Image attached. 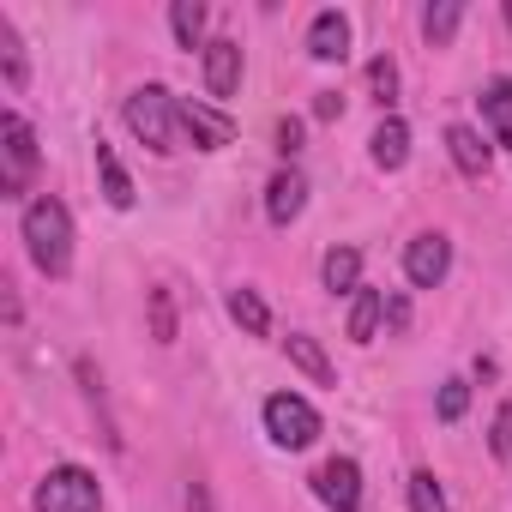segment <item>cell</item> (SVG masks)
<instances>
[{
  "label": "cell",
  "instance_id": "6da1fadb",
  "mask_svg": "<svg viewBox=\"0 0 512 512\" xmlns=\"http://www.w3.org/2000/svg\"><path fill=\"white\" fill-rule=\"evenodd\" d=\"M25 247H31L37 272H49V278L73 272V217H67L61 199H31L25 205Z\"/></svg>",
  "mask_w": 512,
  "mask_h": 512
},
{
  "label": "cell",
  "instance_id": "7a4b0ae2",
  "mask_svg": "<svg viewBox=\"0 0 512 512\" xmlns=\"http://www.w3.org/2000/svg\"><path fill=\"white\" fill-rule=\"evenodd\" d=\"M127 127H133V139L145 145V151H157V157H169L175 151V97L163 91V85H139L133 97H127Z\"/></svg>",
  "mask_w": 512,
  "mask_h": 512
},
{
  "label": "cell",
  "instance_id": "3957f363",
  "mask_svg": "<svg viewBox=\"0 0 512 512\" xmlns=\"http://www.w3.org/2000/svg\"><path fill=\"white\" fill-rule=\"evenodd\" d=\"M31 506H37V512H97V506H103V488H97L91 470H79V464H55V470L37 482Z\"/></svg>",
  "mask_w": 512,
  "mask_h": 512
},
{
  "label": "cell",
  "instance_id": "277c9868",
  "mask_svg": "<svg viewBox=\"0 0 512 512\" xmlns=\"http://www.w3.org/2000/svg\"><path fill=\"white\" fill-rule=\"evenodd\" d=\"M0 163H7L0 169V193L19 199L37 175V133H31L25 115H0Z\"/></svg>",
  "mask_w": 512,
  "mask_h": 512
},
{
  "label": "cell",
  "instance_id": "5b68a950",
  "mask_svg": "<svg viewBox=\"0 0 512 512\" xmlns=\"http://www.w3.org/2000/svg\"><path fill=\"white\" fill-rule=\"evenodd\" d=\"M266 434H272L284 452H302V446L320 440V410H314L308 398H296V392H272V398H266Z\"/></svg>",
  "mask_w": 512,
  "mask_h": 512
},
{
  "label": "cell",
  "instance_id": "8992f818",
  "mask_svg": "<svg viewBox=\"0 0 512 512\" xmlns=\"http://www.w3.org/2000/svg\"><path fill=\"white\" fill-rule=\"evenodd\" d=\"M446 272H452V241L446 235H416L410 247H404V278L416 284V290H434V284H446Z\"/></svg>",
  "mask_w": 512,
  "mask_h": 512
},
{
  "label": "cell",
  "instance_id": "52a82bcc",
  "mask_svg": "<svg viewBox=\"0 0 512 512\" xmlns=\"http://www.w3.org/2000/svg\"><path fill=\"white\" fill-rule=\"evenodd\" d=\"M175 121H181V133H187L199 151H223V145L235 139V121H229L223 109H211V103H193V97H175Z\"/></svg>",
  "mask_w": 512,
  "mask_h": 512
},
{
  "label": "cell",
  "instance_id": "ba28073f",
  "mask_svg": "<svg viewBox=\"0 0 512 512\" xmlns=\"http://www.w3.org/2000/svg\"><path fill=\"white\" fill-rule=\"evenodd\" d=\"M314 494L332 506V512H362V464L356 458H326L314 470Z\"/></svg>",
  "mask_w": 512,
  "mask_h": 512
},
{
  "label": "cell",
  "instance_id": "9c48e42d",
  "mask_svg": "<svg viewBox=\"0 0 512 512\" xmlns=\"http://www.w3.org/2000/svg\"><path fill=\"white\" fill-rule=\"evenodd\" d=\"M235 85H241V43H229V37L205 43V91L223 103V97H235Z\"/></svg>",
  "mask_w": 512,
  "mask_h": 512
},
{
  "label": "cell",
  "instance_id": "30bf717a",
  "mask_svg": "<svg viewBox=\"0 0 512 512\" xmlns=\"http://www.w3.org/2000/svg\"><path fill=\"white\" fill-rule=\"evenodd\" d=\"M302 205H308V181H302V169H278L272 187H266V217H272L278 229H290V223L302 217Z\"/></svg>",
  "mask_w": 512,
  "mask_h": 512
},
{
  "label": "cell",
  "instance_id": "8fae6325",
  "mask_svg": "<svg viewBox=\"0 0 512 512\" xmlns=\"http://www.w3.org/2000/svg\"><path fill=\"white\" fill-rule=\"evenodd\" d=\"M308 55H314V61H326V67H332V61H344V55H350V19H344V13H332V7H326V13H314V25H308Z\"/></svg>",
  "mask_w": 512,
  "mask_h": 512
},
{
  "label": "cell",
  "instance_id": "7c38bea8",
  "mask_svg": "<svg viewBox=\"0 0 512 512\" xmlns=\"http://www.w3.org/2000/svg\"><path fill=\"white\" fill-rule=\"evenodd\" d=\"M446 151H452V163H458L464 175H488V163H494L488 139H482L476 127H464V121H452V127H446Z\"/></svg>",
  "mask_w": 512,
  "mask_h": 512
},
{
  "label": "cell",
  "instance_id": "4fadbf2b",
  "mask_svg": "<svg viewBox=\"0 0 512 512\" xmlns=\"http://www.w3.org/2000/svg\"><path fill=\"white\" fill-rule=\"evenodd\" d=\"M368 151H374L380 169H404V163H410V127H404V115H386V121L374 127Z\"/></svg>",
  "mask_w": 512,
  "mask_h": 512
},
{
  "label": "cell",
  "instance_id": "5bb4252c",
  "mask_svg": "<svg viewBox=\"0 0 512 512\" xmlns=\"http://www.w3.org/2000/svg\"><path fill=\"white\" fill-rule=\"evenodd\" d=\"M476 103H482V115H488L494 145H512V79H506V73H500V79H488Z\"/></svg>",
  "mask_w": 512,
  "mask_h": 512
},
{
  "label": "cell",
  "instance_id": "9a60e30c",
  "mask_svg": "<svg viewBox=\"0 0 512 512\" xmlns=\"http://www.w3.org/2000/svg\"><path fill=\"white\" fill-rule=\"evenodd\" d=\"M320 278H326L332 296H356V290H362V253H356V247H332L326 266H320Z\"/></svg>",
  "mask_w": 512,
  "mask_h": 512
},
{
  "label": "cell",
  "instance_id": "2e32d148",
  "mask_svg": "<svg viewBox=\"0 0 512 512\" xmlns=\"http://www.w3.org/2000/svg\"><path fill=\"white\" fill-rule=\"evenodd\" d=\"M380 320H386V296L362 284V290H356V302H350V344H374Z\"/></svg>",
  "mask_w": 512,
  "mask_h": 512
},
{
  "label": "cell",
  "instance_id": "e0dca14e",
  "mask_svg": "<svg viewBox=\"0 0 512 512\" xmlns=\"http://www.w3.org/2000/svg\"><path fill=\"white\" fill-rule=\"evenodd\" d=\"M284 350H290V362H296V368H302V374H308L314 386H338V374H332L326 350H320V344H314L308 332H290V338H284Z\"/></svg>",
  "mask_w": 512,
  "mask_h": 512
},
{
  "label": "cell",
  "instance_id": "ac0fdd59",
  "mask_svg": "<svg viewBox=\"0 0 512 512\" xmlns=\"http://www.w3.org/2000/svg\"><path fill=\"white\" fill-rule=\"evenodd\" d=\"M229 320H235L247 338H266V332H272V308L260 302V290H229Z\"/></svg>",
  "mask_w": 512,
  "mask_h": 512
},
{
  "label": "cell",
  "instance_id": "d6986e66",
  "mask_svg": "<svg viewBox=\"0 0 512 512\" xmlns=\"http://www.w3.org/2000/svg\"><path fill=\"white\" fill-rule=\"evenodd\" d=\"M97 175H103V199L115 205V211H127L133 205V181H127V169H121V157L97 139Z\"/></svg>",
  "mask_w": 512,
  "mask_h": 512
},
{
  "label": "cell",
  "instance_id": "ffe728a7",
  "mask_svg": "<svg viewBox=\"0 0 512 512\" xmlns=\"http://www.w3.org/2000/svg\"><path fill=\"white\" fill-rule=\"evenodd\" d=\"M0 67H7V91H25V85H31L25 49H19V31H13V19H7V13H0Z\"/></svg>",
  "mask_w": 512,
  "mask_h": 512
},
{
  "label": "cell",
  "instance_id": "44dd1931",
  "mask_svg": "<svg viewBox=\"0 0 512 512\" xmlns=\"http://www.w3.org/2000/svg\"><path fill=\"white\" fill-rule=\"evenodd\" d=\"M458 19H464V7H458V0H434V7L422 13V37H428L434 49H446V43L458 37Z\"/></svg>",
  "mask_w": 512,
  "mask_h": 512
},
{
  "label": "cell",
  "instance_id": "7402d4cb",
  "mask_svg": "<svg viewBox=\"0 0 512 512\" xmlns=\"http://www.w3.org/2000/svg\"><path fill=\"white\" fill-rule=\"evenodd\" d=\"M169 31H175L181 49H199V37H205V7H199V0H175V7H169Z\"/></svg>",
  "mask_w": 512,
  "mask_h": 512
},
{
  "label": "cell",
  "instance_id": "603a6c76",
  "mask_svg": "<svg viewBox=\"0 0 512 512\" xmlns=\"http://www.w3.org/2000/svg\"><path fill=\"white\" fill-rule=\"evenodd\" d=\"M410 512H446V494H440V482H434V470H410Z\"/></svg>",
  "mask_w": 512,
  "mask_h": 512
},
{
  "label": "cell",
  "instance_id": "cb8c5ba5",
  "mask_svg": "<svg viewBox=\"0 0 512 512\" xmlns=\"http://www.w3.org/2000/svg\"><path fill=\"white\" fill-rule=\"evenodd\" d=\"M368 91H374V103H380V109H386V103L398 97V67H392V55L368 61Z\"/></svg>",
  "mask_w": 512,
  "mask_h": 512
},
{
  "label": "cell",
  "instance_id": "d4e9b609",
  "mask_svg": "<svg viewBox=\"0 0 512 512\" xmlns=\"http://www.w3.org/2000/svg\"><path fill=\"white\" fill-rule=\"evenodd\" d=\"M464 410H470V386H464V380H446L440 398H434V416H440V422H458Z\"/></svg>",
  "mask_w": 512,
  "mask_h": 512
},
{
  "label": "cell",
  "instance_id": "484cf974",
  "mask_svg": "<svg viewBox=\"0 0 512 512\" xmlns=\"http://www.w3.org/2000/svg\"><path fill=\"white\" fill-rule=\"evenodd\" d=\"M151 338L157 344L175 338V302H169V290H151Z\"/></svg>",
  "mask_w": 512,
  "mask_h": 512
},
{
  "label": "cell",
  "instance_id": "4316f807",
  "mask_svg": "<svg viewBox=\"0 0 512 512\" xmlns=\"http://www.w3.org/2000/svg\"><path fill=\"white\" fill-rule=\"evenodd\" d=\"M488 446H494V458H512V398L494 410V428H488Z\"/></svg>",
  "mask_w": 512,
  "mask_h": 512
},
{
  "label": "cell",
  "instance_id": "83f0119b",
  "mask_svg": "<svg viewBox=\"0 0 512 512\" xmlns=\"http://www.w3.org/2000/svg\"><path fill=\"white\" fill-rule=\"evenodd\" d=\"M302 133H308L302 121H278V151H284V157H296V151H302Z\"/></svg>",
  "mask_w": 512,
  "mask_h": 512
},
{
  "label": "cell",
  "instance_id": "f1b7e54d",
  "mask_svg": "<svg viewBox=\"0 0 512 512\" xmlns=\"http://www.w3.org/2000/svg\"><path fill=\"white\" fill-rule=\"evenodd\" d=\"M386 326H392V332L410 326V302H404V296H386Z\"/></svg>",
  "mask_w": 512,
  "mask_h": 512
},
{
  "label": "cell",
  "instance_id": "f546056e",
  "mask_svg": "<svg viewBox=\"0 0 512 512\" xmlns=\"http://www.w3.org/2000/svg\"><path fill=\"white\" fill-rule=\"evenodd\" d=\"M314 115H320V121H338V115H344V97H338V91H320Z\"/></svg>",
  "mask_w": 512,
  "mask_h": 512
},
{
  "label": "cell",
  "instance_id": "4dcf8cb0",
  "mask_svg": "<svg viewBox=\"0 0 512 512\" xmlns=\"http://www.w3.org/2000/svg\"><path fill=\"white\" fill-rule=\"evenodd\" d=\"M506 25H512V0H506Z\"/></svg>",
  "mask_w": 512,
  "mask_h": 512
}]
</instances>
